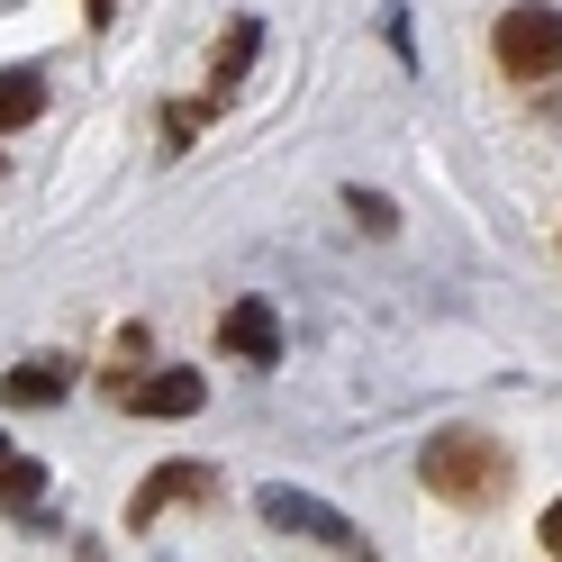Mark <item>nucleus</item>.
Returning a JSON list of instances; mask_svg holds the SVG:
<instances>
[{
    "label": "nucleus",
    "instance_id": "obj_6",
    "mask_svg": "<svg viewBox=\"0 0 562 562\" xmlns=\"http://www.w3.org/2000/svg\"><path fill=\"white\" fill-rule=\"evenodd\" d=\"M218 345H227V355H245V363H272V355H281V327H272L263 300H236L227 318H218Z\"/></svg>",
    "mask_w": 562,
    "mask_h": 562
},
{
    "label": "nucleus",
    "instance_id": "obj_1",
    "mask_svg": "<svg viewBox=\"0 0 562 562\" xmlns=\"http://www.w3.org/2000/svg\"><path fill=\"white\" fill-rule=\"evenodd\" d=\"M417 472H427V490H436V499H453V508H490V499H499V490H508V453L499 445H490V436H472V427H445L427 453H417Z\"/></svg>",
    "mask_w": 562,
    "mask_h": 562
},
{
    "label": "nucleus",
    "instance_id": "obj_4",
    "mask_svg": "<svg viewBox=\"0 0 562 562\" xmlns=\"http://www.w3.org/2000/svg\"><path fill=\"white\" fill-rule=\"evenodd\" d=\"M263 517H272V526H300V536H327L336 553H355V562H372V544L355 536V526H336V517H327L318 499H300V490H263Z\"/></svg>",
    "mask_w": 562,
    "mask_h": 562
},
{
    "label": "nucleus",
    "instance_id": "obj_3",
    "mask_svg": "<svg viewBox=\"0 0 562 562\" xmlns=\"http://www.w3.org/2000/svg\"><path fill=\"white\" fill-rule=\"evenodd\" d=\"M182 499H218V472H209V463H164V472H146V481H136V499H127V517L146 526V517H164V508H182Z\"/></svg>",
    "mask_w": 562,
    "mask_h": 562
},
{
    "label": "nucleus",
    "instance_id": "obj_11",
    "mask_svg": "<svg viewBox=\"0 0 562 562\" xmlns=\"http://www.w3.org/2000/svg\"><path fill=\"white\" fill-rule=\"evenodd\" d=\"M544 553H553V562H562V499H553V508H544Z\"/></svg>",
    "mask_w": 562,
    "mask_h": 562
},
{
    "label": "nucleus",
    "instance_id": "obj_2",
    "mask_svg": "<svg viewBox=\"0 0 562 562\" xmlns=\"http://www.w3.org/2000/svg\"><path fill=\"white\" fill-rule=\"evenodd\" d=\"M490 55H499V74H517V82H553L562 74V10L553 0H517V10L490 27Z\"/></svg>",
    "mask_w": 562,
    "mask_h": 562
},
{
    "label": "nucleus",
    "instance_id": "obj_10",
    "mask_svg": "<svg viewBox=\"0 0 562 562\" xmlns=\"http://www.w3.org/2000/svg\"><path fill=\"white\" fill-rule=\"evenodd\" d=\"M0 499L19 517H37V463H0Z\"/></svg>",
    "mask_w": 562,
    "mask_h": 562
},
{
    "label": "nucleus",
    "instance_id": "obj_13",
    "mask_svg": "<svg viewBox=\"0 0 562 562\" xmlns=\"http://www.w3.org/2000/svg\"><path fill=\"white\" fill-rule=\"evenodd\" d=\"M0 463H10V436H0Z\"/></svg>",
    "mask_w": 562,
    "mask_h": 562
},
{
    "label": "nucleus",
    "instance_id": "obj_9",
    "mask_svg": "<svg viewBox=\"0 0 562 562\" xmlns=\"http://www.w3.org/2000/svg\"><path fill=\"white\" fill-rule=\"evenodd\" d=\"M255 37H263L255 19H236V27H227V46H218V64H209V74H218V100L236 91V74H245V64H255Z\"/></svg>",
    "mask_w": 562,
    "mask_h": 562
},
{
    "label": "nucleus",
    "instance_id": "obj_5",
    "mask_svg": "<svg viewBox=\"0 0 562 562\" xmlns=\"http://www.w3.org/2000/svg\"><path fill=\"white\" fill-rule=\"evenodd\" d=\"M119 400L146 408V417H191V408L209 400V381H200V372H155V381H119Z\"/></svg>",
    "mask_w": 562,
    "mask_h": 562
},
{
    "label": "nucleus",
    "instance_id": "obj_7",
    "mask_svg": "<svg viewBox=\"0 0 562 562\" xmlns=\"http://www.w3.org/2000/svg\"><path fill=\"white\" fill-rule=\"evenodd\" d=\"M64 391H74V363H27V372L0 381V400H10V408H55Z\"/></svg>",
    "mask_w": 562,
    "mask_h": 562
},
{
    "label": "nucleus",
    "instance_id": "obj_12",
    "mask_svg": "<svg viewBox=\"0 0 562 562\" xmlns=\"http://www.w3.org/2000/svg\"><path fill=\"white\" fill-rule=\"evenodd\" d=\"M110 10H119V0H82V19H91V27H110Z\"/></svg>",
    "mask_w": 562,
    "mask_h": 562
},
{
    "label": "nucleus",
    "instance_id": "obj_8",
    "mask_svg": "<svg viewBox=\"0 0 562 562\" xmlns=\"http://www.w3.org/2000/svg\"><path fill=\"white\" fill-rule=\"evenodd\" d=\"M37 110H46V82H37V74H0V136L27 127Z\"/></svg>",
    "mask_w": 562,
    "mask_h": 562
}]
</instances>
